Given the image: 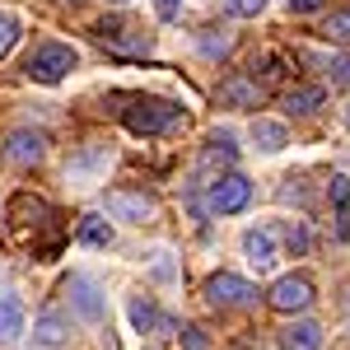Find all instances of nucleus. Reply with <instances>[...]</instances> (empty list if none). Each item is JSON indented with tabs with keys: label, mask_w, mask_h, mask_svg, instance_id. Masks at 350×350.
I'll return each mask as SVG.
<instances>
[{
	"label": "nucleus",
	"mask_w": 350,
	"mask_h": 350,
	"mask_svg": "<svg viewBox=\"0 0 350 350\" xmlns=\"http://www.w3.org/2000/svg\"><path fill=\"white\" fill-rule=\"evenodd\" d=\"M75 61H80V56H75V47H66V42H42L38 52L28 56L24 70L38 84H56V80H66V75L75 70Z\"/></svg>",
	"instance_id": "obj_2"
},
{
	"label": "nucleus",
	"mask_w": 350,
	"mask_h": 350,
	"mask_svg": "<svg viewBox=\"0 0 350 350\" xmlns=\"http://www.w3.org/2000/svg\"><path fill=\"white\" fill-rule=\"evenodd\" d=\"M80 243H89V247H108L112 243V224L103 215H84L80 219Z\"/></svg>",
	"instance_id": "obj_15"
},
{
	"label": "nucleus",
	"mask_w": 350,
	"mask_h": 350,
	"mask_svg": "<svg viewBox=\"0 0 350 350\" xmlns=\"http://www.w3.org/2000/svg\"><path fill=\"white\" fill-rule=\"evenodd\" d=\"M219 98H224L229 108H257V103H262V84L247 80V75H229V80L219 84Z\"/></svg>",
	"instance_id": "obj_9"
},
{
	"label": "nucleus",
	"mask_w": 350,
	"mask_h": 350,
	"mask_svg": "<svg viewBox=\"0 0 350 350\" xmlns=\"http://www.w3.org/2000/svg\"><path fill=\"white\" fill-rule=\"evenodd\" d=\"M285 243H290L295 252H304V247H308V234H304V224H290V229H285Z\"/></svg>",
	"instance_id": "obj_22"
},
{
	"label": "nucleus",
	"mask_w": 350,
	"mask_h": 350,
	"mask_svg": "<svg viewBox=\"0 0 350 350\" xmlns=\"http://www.w3.org/2000/svg\"><path fill=\"white\" fill-rule=\"evenodd\" d=\"M323 103H327V89H323V84H299V89L285 94V108H290V112H318Z\"/></svg>",
	"instance_id": "obj_14"
},
{
	"label": "nucleus",
	"mask_w": 350,
	"mask_h": 350,
	"mask_svg": "<svg viewBox=\"0 0 350 350\" xmlns=\"http://www.w3.org/2000/svg\"><path fill=\"white\" fill-rule=\"evenodd\" d=\"M280 350H323V332L313 323H290L280 332Z\"/></svg>",
	"instance_id": "obj_12"
},
{
	"label": "nucleus",
	"mask_w": 350,
	"mask_h": 350,
	"mask_svg": "<svg viewBox=\"0 0 350 350\" xmlns=\"http://www.w3.org/2000/svg\"><path fill=\"white\" fill-rule=\"evenodd\" d=\"M243 252H247V262H252L257 271H271L275 257H280V252H275V229H271V224L247 229V234H243Z\"/></svg>",
	"instance_id": "obj_7"
},
{
	"label": "nucleus",
	"mask_w": 350,
	"mask_h": 350,
	"mask_svg": "<svg viewBox=\"0 0 350 350\" xmlns=\"http://www.w3.org/2000/svg\"><path fill=\"white\" fill-rule=\"evenodd\" d=\"M24 332V308L10 290H0V341H19Z\"/></svg>",
	"instance_id": "obj_13"
},
{
	"label": "nucleus",
	"mask_w": 350,
	"mask_h": 350,
	"mask_svg": "<svg viewBox=\"0 0 350 350\" xmlns=\"http://www.w3.org/2000/svg\"><path fill=\"white\" fill-rule=\"evenodd\" d=\"M239 350H252V346H247V341H243V346H239Z\"/></svg>",
	"instance_id": "obj_26"
},
{
	"label": "nucleus",
	"mask_w": 350,
	"mask_h": 350,
	"mask_svg": "<svg viewBox=\"0 0 350 350\" xmlns=\"http://www.w3.org/2000/svg\"><path fill=\"white\" fill-rule=\"evenodd\" d=\"M267 299H271V308H280V313H304L313 304V280L308 275H280Z\"/></svg>",
	"instance_id": "obj_6"
},
{
	"label": "nucleus",
	"mask_w": 350,
	"mask_h": 350,
	"mask_svg": "<svg viewBox=\"0 0 350 350\" xmlns=\"http://www.w3.org/2000/svg\"><path fill=\"white\" fill-rule=\"evenodd\" d=\"M19 33H24V28H19V19L0 10V56H10V52H14V42H19Z\"/></svg>",
	"instance_id": "obj_18"
},
{
	"label": "nucleus",
	"mask_w": 350,
	"mask_h": 350,
	"mask_svg": "<svg viewBox=\"0 0 350 350\" xmlns=\"http://www.w3.org/2000/svg\"><path fill=\"white\" fill-rule=\"evenodd\" d=\"M42 150H47V135L42 131H10L5 145H0V163H10V168H33V163L42 159Z\"/></svg>",
	"instance_id": "obj_5"
},
{
	"label": "nucleus",
	"mask_w": 350,
	"mask_h": 350,
	"mask_svg": "<svg viewBox=\"0 0 350 350\" xmlns=\"http://www.w3.org/2000/svg\"><path fill=\"white\" fill-rule=\"evenodd\" d=\"M346 122H350V108H346Z\"/></svg>",
	"instance_id": "obj_28"
},
{
	"label": "nucleus",
	"mask_w": 350,
	"mask_h": 350,
	"mask_svg": "<svg viewBox=\"0 0 350 350\" xmlns=\"http://www.w3.org/2000/svg\"><path fill=\"white\" fill-rule=\"evenodd\" d=\"M112 5H126V0H112Z\"/></svg>",
	"instance_id": "obj_27"
},
{
	"label": "nucleus",
	"mask_w": 350,
	"mask_h": 350,
	"mask_svg": "<svg viewBox=\"0 0 350 350\" xmlns=\"http://www.w3.org/2000/svg\"><path fill=\"white\" fill-rule=\"evenodd\" d=\"M206 304H211V308H247V304H257V285L243 280V275L219 271V275L206 280Z\"/></svg>",
	"instance_id": "obj_3"
},
{
	"label": "nucleus",
	"mask_w": 350,
	"mask_h": 350,
	"mask_svg": "<svg viewBox=\"0 0 350 350\" xmlns=\"http://www.w3.org/2000/svg\"><path fill=\"white\" fill-rule=\"evenodd\" d=\"M126 308H131V323H135V332H140V336H145V332H154V336H168V332H173V323L154 313V304H150V299L131 295V304H126Z\"/></svg>",
	"instance_id": "obj_11"
},
{
	"label": "nucleus",
	"mask_w": 350,
	"mask_h": 350,
	"mask_svg": "<svg viewBox=\"0 0 350 350\" xmlns=\"http://www.w3.org/2000/svg\"><path fill=\"white\" fill-rule=\"evenodd\" d=\"M323 38L327 42H341V47H350V10H341V14H332L323 24Z\"/></svg>",
	"instance_id": "obj_17"
},
{
	"label": "nucleus",
	"mask_w": 350,
	"mask_h": 350,
	"mask_svg": "<svg viewBox=\"0 0 350 350\" xmlns=\"http://www.w3.org/2000/svg\"><path fill=\"white\" fill-rule=\"evenodd\" d=\"M247 201H252V183H247L243 173H224V178H215L211 191H206V206H211L215 215H239Z\"/></svg>",
	"instance_id": "obj_4"
},
{
	"label": "nucleus",
	"mask_w": 350,
	"mask_h": 350,
	"mask_svg": "<svg viewBox=\"0 0 350 350\" xmlns=\"http://www.w3.org/2000/svg\"><path fill=\"white\" fill-rule=\"evenodd\" d=\"M66 295L75 299V308H80L89 323H98V318H103V299H98V290H94V280H89V275H70V280H66Z\"/></svg>",
	"instance_id": "obj_10"
},
{
	"label": "nucleus",
	"mask_w": 350,
	"mask_h": 350,
	"mask_svg": "<svg viewBox=\"0 0 350 350\" xmlns=\"http://www.w3.org/2000/svg\"><path fill=\"white\" fill-rule=\"evenodd\" d=\"M122 122L135 135H163V131H173L178 122H187V112L178 103H163V98H131V108L122 112Z\"/></svg>",
	"instance_id": "obj_1"
},
{
	"label": "nucleus",
	"mask_w": 350,
	"mask_h": 350,
	"mask_svg": "<svg viewBox=\"0 0 350 350\" xmlns=\"http://www.w3.org/2000/svg\"><path fill=\"white\" fill-rule=\"evenodd\" d=\"M154 10H159V19H163V24H173V19L183 14V0H154Z\"/></svg>",
	"instance_id": "obj_20"
},
{
	"label": "nucleus",
	"mask_w": 350,
	"mask_h": 350,
	"mask_svg": "<svg viewBox=\"0 0 350 350\" xmlns=\"http://www.w3.org/2000/svg\"><path fill=\"white\" fill-rule=\"evenodd\" d=\"M224 10H229V14H243V19H252V14L267 10V0H224Z\"/></svg>",
	"instance_id": "obj_19"
},
{
	"label": "nucleus",
	"mask_w": 350,
	"mask_h": 350,
	"mask_svg": "<svg viewBox=\"0 0 350 350\" xmlns=\"http://www.w3.org/2000/svg\"><path fill=\"white\" fill-rule=\"evenodd\" d=\"M252 135H257L262 150H280V145H285V126L271 122V117H257V122H252Z\"/></svg>",
	"instance_id": "obj_16"
},
{
	"label": "nucleus",
	"mask_w": 350,
	"mask_h": 350,
	"mask_svg": "<svg viewBox=\"0 0 350 350\" xmlns=\"http://www.w3.org/2000/svg\"><path fill=\"white\" fill-rule=\"evenodd\" d=\"M332 84H350V52L332 61Z\"/></svg>",
	"instance_id": "obj_21"
},
{
	"label": "nucleus",
	"mask_w": 350,
	"mask_h": 350,
	"mask_svg": "<svg viewBox=\"0 0 350 350\" xmlns=\"http://www.w3.org/2000/svg\"><path fill=\"white\" fill-rule=\"evenodd\" d=\"M108 206L112 215L122 219H135V224H145V219H154V196H145V191H108Z\"/></svg>",
	"instance_id": "obj_8"
},
{
	"label": "nucleus",
	"mask_w": 350,
	"mask_h": 350,
	"mask_svg": "<svg viewBox=\"0 0 350 350\" xmlns=\"http://www.w3.org/2000/svg\"><path fill=\"white\" fill-rule=\"evenodd\" d=\"M183 346L187 350H206V336H201L196 327H183Z\"/></svg>",
	"instance_id": "obj_24"
},
{
	"label": "nucleus",
	"mask_w": 350,
	"mask_h": 350,
	"mask_svg": "<svg viewBox=\"0 0 350 350\" xmlns=\"http://www.w3.org/2000/svg\"><path fill=\"white\" fill-rule=\"evenodd\" d=\"M318 5H323V0H290V10H295V14H308V10H318Z\"/></svg>",
	"instance_id": "obj_25"
},
{
	"label": "nucleus",
	"mask_w": 350,
	"mask_h": 350,
	"mask_svg": "<svg viewBox=\"0 0 350 350\" xmlns=\"http://www.w3.org/2000/svg\"><path fill=\"white\" fill-rule=\"evenodd\" d=\"M229 42H234V38H201V52H206V56L229 52Z\"/></svg>",
	"instance_id": "obj_23"
}]
</instances>
